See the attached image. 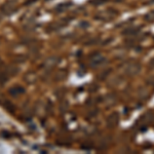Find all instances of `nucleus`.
Returning <instances> with one entry per match:
<instances>
[{"label": "nucleus", "instance_id": "obj_1", "mask_svg": "<svg viewBox=\"0 0 154 154\" xmlns=\"http://www.w3.org/2000/svg\"><path fill=\"white\" fill-rule=\"evenodd\" d=\"M105 62V58L104 56H102L100 54H94V56L91 57V64L93 66H100Z\"/></svg>", "mask_w": 154, "mask_h": 154}, {"label": "nucleus", "instance_id": "obj_2", "mask_svg": "<svg viewBox=\"0 0 154 154\" xmlns=\"http://www.w3.org/2000/svg\"><path fill=\"white\" fill-rule=\"evenodd\" d=\"M140 65H137V64H131V65L128 66V68L125 69V71L128 72L131 75H134V74H137L139 71H140Z\"/></svg>", "mask_w": 154, "mask_h": 154}]
</instances>
